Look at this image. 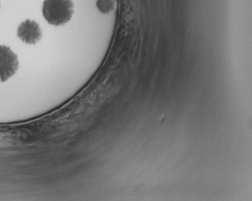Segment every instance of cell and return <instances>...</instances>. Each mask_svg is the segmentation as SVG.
<instances>
[{
  "label": "cell",
  "instance_id": "cell-2",
  "mask_svg": "<svg viewBox=\"0 0 252 201\" xmlns=\"http://www.w3.org/2000/svg\"><path fill=\"white\" fill-rule=\"evenodd\" d=\"M19 69L17 55L8 46L0 45V82H4Z\"/></svg>",
  "mask_w": 252,
  "mask_h": 201
},
{
  "label": "cell",
  "instance_id": "cell-1",
  "mask_svg": "<svg viewBox=\"0 0 252 201\" xmlns=\"http://www.w3.org/2000/svg\"><path fill=\"white\" fill-rule=\"evenodd\" d=\"M42 15L51 25H63L72 19L74 3L71 0H44Z\"/></svg>",
  "mask_w": 252,
  "mask_h": 201
},
{
  "label": "cell",
  "instance_id": "cell-4",
  "mask_svg": "<svg viewBox=\"0 0 252 201\" xmlns=\"http://www.w3.org/2000/svg\"><path fill=\"white\" fill-rule=\"evenodd\" d=\"M115 0H97V6L101 12L108 14L115 8Z\"/></svg>",
  "mask_w": 252,
  "mask_h": 201
},
{
  "label": "cell",
  "instance_id": "cell-3",
  "mask_svg": "<svg viewBox=\"0 0 252 201\" xmlns=\"http://www.w3.org/2000/svg\"><path fill=\"white\" fill-rule=\"evenodd\" d=\"M17 34L23 42L28 44H35L42 38V31L35 21L27 19L19 25Z\"/></svg>",
  "mask_w": 252,
  "mask_h": 201
}]
</instances>
